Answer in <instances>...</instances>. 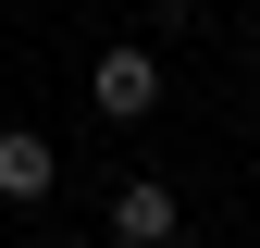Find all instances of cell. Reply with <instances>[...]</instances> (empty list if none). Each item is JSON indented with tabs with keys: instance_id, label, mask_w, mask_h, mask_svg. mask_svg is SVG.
Here are the masks:
<instances>
[{
	"instance_id": "1",
	"label": "cell",
	"mask_w": 260,
	"mask_h": 248,
	"mask_svg": "<svg viewBox=\"0 0 260 248\" xmlns=\"http://www.w3.org/2000/svg\"><path fill=\"white\" fill-rule=\"evenodd\" d=\"M87 100H100L112 124H149V112H161V50H149V38H112L100 62H87Z\"/></svg>"
},
{
	"instance_id": "2",
	"label": "cell",
	"mask_w": 260,
	"mask_h": 248,
	"mask_svg": "<svg viewBox=\"0 0 260 248\" xmlns=\"http://www.w3.org/2000/svg\"><path fill=\"white\" fill-rule=\"evenodd\" d=\"M186 236V199L161 174H112V248H174Z\"/></svg>"
},
{
	"instance_id": "3",
	"label": "cell",
	"mask_w": 260,
	"mask_h": 248,
	"mask_svg": "<svg viewBox=\"0 0 260 248\" xmlns=\"http://www.w3.org/2000/svg\"><path fill=\"white\" fill-rule=\"evenodd\" d=\"M62 186V162H50V137L38 124H0V211H38Z\"/></svg>"
},
{
	"instance_id": "4",
	"label": "cell",
	"mask_w": 260,
	"mask_h": 248,
	"mask_svg": "<svg viewBox=\"0 0 260 248\" xmlns=\"http://www.w3.org/2000/svg\"><path fill=\"white\" fill-rule=\"evenodd\" d=\"M50 248H75V236H50Z\"/></svg>"
}]
</instances>
